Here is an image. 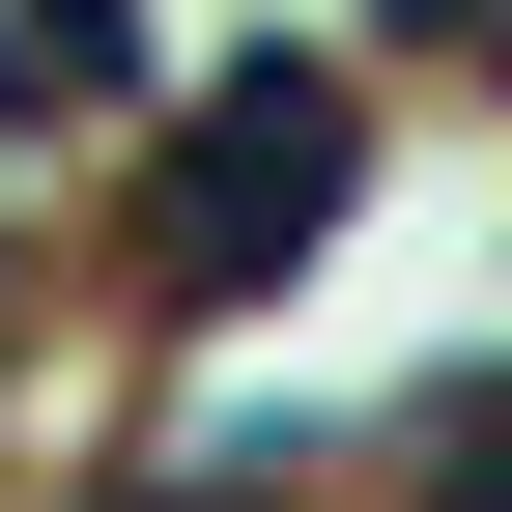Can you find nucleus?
<instances>
[{
    "mask_svg": "<svg viewBox=\"0 0 512 512\" xmlns=\"http://www.w3.org/2000/svg\"><path fill=\"white\" fill-rule=\"evenodd\" d=\"M342 200H370V86H342V57H228V86L143 143V285L171 313H256Z\"/></svg>",
    "mask_w": 512,
    "mask_h": 512,
    "instance_id": "f257e3e1",
    "label": "nucleus"
},
{
    "mask_svg": "<svg viewBox=\"0 0 512 512\" xmlns=\"http://www.w3.org/2000/svg\"><path fill=\"white\" fill-rule=\"evenodd\" d=\"M86 86H143V0H0V143H57Z\"/></svg>",
    "mask_w": 512,
    "mask_h": 512,
    "instance_id": "f03ea898",
    "label": "nucleus"
},
{
    "mask_svg": "<svg viewBox=\"0 0 512 512\" xmlns=\"http://www.w3.org/2000/svg\"><path fill=\"white\" fill-rule=\"evenodd\" d=\"M370 512H512V370H456V399H399V456H370Z\"/></svg>",
    "mask_w": 512,
    "mask_h": 512,
    "instance_id": "7ed1b4c3",
    "label": "nucleus"
}]
</instances>
